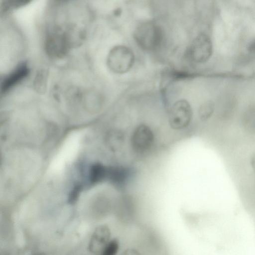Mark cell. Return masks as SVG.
<instances>
[{"mask_svg":"<svg viewBox=\"0 0 255 255\" xmlns=\"http://www.w3.org/2000/svg\"><path fill=\"white\" fill-rule=\"evenodd\" d=\"M134 38L137 44L146 50H153L161 44L163 33L160 27L152 21H145L135 28Z\"/></svg>","mask_w":255,"mask_h":255,"instance_id":"6da1fadb","label":"cell"},{"mask_svg":"<svg viewBox=\"0 0 255 255\" xmlns=\"http://www.w3.org/2000/svg\"><path fill=\"white\" fill-rule=\"evenodd\" d=\"M134 61L133 51L126 46L118 45L114 47L110 52L108 65L114 72L123 74L130 69Z\"/></svg>","mask_w":255,"mask_h":255,"instance_id":"7a4b0ae2","label":"cell"},{"mask_svg":"<svg viewBox=\"0 0 255 255\" xmlns=\"http://www.w3.org/2000/svg\"><path fill=\"white\" fill-rule=\"evenodd\" d=\"M193 112L189 102L184 99L176 101L171 106L168 116L171 128L181 130L188 127L192 120Z\"/></svg>","mask_w":255,"mask_h":255,"instance_id":"3957f363","label":"cell"},{"mask_svg":"<svg viewBox=\"0 0 255 255\" xmlns=\"http://www.w3.org/2000/svg\"><path fill=\"white\" fill-rule=\"evenodd\" d=\"M154 138V133L148 126L139 125L134 129L130 136L131 149L137 154H144L152 147Z\"/></svg>","mask_w":255,"mask_h":255,"instance_id":"277c9868","label":"cell"},{"mask_svg":"<svg viewBox=\"0 0 255 255\" xmlns=\"http://www.w3.org/2000/svg\"><path fill=\"white\" fill-rule=\"evenodd\" d=\"M212 43L210 38L205 33H200L193 39L189 49L191 59L197 63L207 61L212 53Z\"/></svg>","mask_w":255,"mask_h":255,"instance_id":"5b68a950","label":"cell"},{"mask_svg":"<svg viewBox=\"0 0 255 255\" xmlns=\"http://www.w3.org/2000/svg\"><path fill=\"white\" fill-rule=\"evenodd\" d=\"M111 239L109 228L105 225L100 226L95 229L91 236L89 250L94 255H101L104 248Z\"/></svg>","mask_w":255,"mask_h":255,"instance_id":"8992f818","label":"cell"},{"mask_svg":"<svg viewBox=\"0 0 255 255\" xmlns=\"http://www.w3.org/2000/svg\"><path fill=\"white\" fill-rule=\"evenodd\" d=\"M28 72L26 64L21 65L9 74L3 81L1 86L2 91H6L24 78Z\"/></svg>","mask_w":255,"mask_h":255,"instance_id":"52a82bcc","label":"cell"},{"mask_svg":"<svg viewBox=\"0 0 255 255\" xmlns=\"http://www.w3.org/2000/svg\"><path fill=\"white\" fill-rule=\"evenodd\" d=\"M125 140L124 133L118 129L110 131L106 137L107 146L113 152L121 150L124 145Z\"/></svg>","mask_w":255,"mask_h":255,"instance_id":"ba28073f","label":"cell"},{"mask_svg":"<svg viewBox=\"0 0 255 255\" xmlns=\"http://www.w3.org/2000/svg\"><path fill=\"white\" fill-rule=\"evenodd\" d=\"M241 128L249 136L255 137V111L247 112L243 116Z\"/></svg>","mask_w":255,"mask_h":255,"instance_id":"9c48e42d","label":"cell"},{"mask_svg":"<svg viewBox=\"0 0 255 255\" xmlns=\"http://www.w3.org/2000/svg\"><path fill=\"white\" fill-rule=\"evenodd\" d=\"M214 110V104L210 101L206 102L202 104L199 108V117L202 121H206L212 116Z\"/></svg>","mask_w":255,"mask_h":255,"instance_id":"30bf717a","label":"cell"},{"mask_svg":"<svg viewBox=\"0 0 255 255\" xmlns=\"http://www.w3.org/2000/svg\"><path fill=\"white\" fill-rule=\"evenodd\" d=\"M120 248L119 241L116 238L112 239L104 248L101 255H117Z\"/></svg>","mask_w":255,"mask_h":255,"instance_id":"8fae6325","label":"cell"},{"mask_svg":"<svg viewBox=\"0 0 255 255\" xmlns=\"http://www.w3.org/2000/svg\"><path fill=\"white\" fill-rule=\"evenodd\" d=\"M120 255H141V254L137 249L129 247L125 249Z\"/></svg>","mask_w":255,"mask_h":255,"instance_id":"7c38bea8","label":"cell"},{"mask_svg":"<svg viewBox=\"0 0 255 255\" xmlns=\"http://www.w3.org/2000/svg\"><path fill=\"white\" fill-rule=\"evenodd\" d=\"M250 165L252 172L255 175V151L252 154L250 159Z\"/></svg>","mask_w":255,"mask_h":255,"instance_id":"4fadbf2b","label":"cell"},{"mask_svg":"<svg viewBox=\"0 0 255 255\" xmlns=\"http://www.w3.org/2000/svg\"></svg>","mask_w":255,"mask_h":255,"instance_id":"5bb4252c","label":"cell"}]
</instances>
